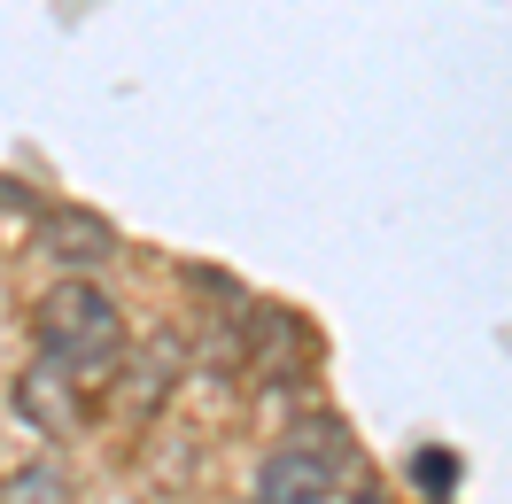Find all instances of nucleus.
<instances>
[{"instance_id": "obj_1", "label": "nucleus", "mask_w": 512, "mask_h": 504, "mask_svg": "<svg viewBox=\"0 0 512 504\" xmlns=\"http://www.w3.org/2000/svg\"><path fill=\"white\" fill-rule=\"evenodd\" d=\"M32 342L47 357H63L70 373L109 380V365L125 357V311H117L109 287H94V272H63L32 303Z\"/></svg>"}, {"instance_id": "obj_2", "label": "nucleus", "mask_w": 512, "mask_h": 504, "mask_svg": "<svg viewBox=\"0 0 512 504\" xmlns=\"http://www.w3.org/2000/svg\"><path fill=\"white\" fill-rule=\"evenodd\" d=\"M342 466H350V435L334 419H295L280 450H264L256 466V504H326L342 489Z\"/></svg>"}, {"instance_id": "obj_3", "label": "nucleus", "mask_w": 512, "mask_h": 504, "mask_svg": "<svg viewBox=\"0 0 512 504\" xmlns=\"http://www.w3.org/2000/svg\"><path fill=\"white\" fill-rule=\"evenodd\" d=\"M8 411H16L39 442H78V435H86V419H94V380L70 373L63 357L39 349L32 365L16 373V388H8Z\"/></svg>"}, {"instance_id": "obj_4", "label": "nucleus", "mask_w": 512, "mask_h": 504, "mask_svg": "<svg viewBox=\"0 0 512 504\" xmlns=\"http://www.w3.org/2000/svg\"><path fill=\"white\" fill-rule=\"evenodd\" d=\"M32 225H39V249L55 256L63 272H101L109 256L125 249V241H117V225L101 218V210H39Z\"/></svg>"}, {"instance_id": "obj_5", "label": "nucleus", "mask_w": 512, "mask_h": 504, "mask_svg": "<svg viewBox=\"0 0 512 504\" xmlns=\"http://www.w3.org/2000/svg\"><path fill=\"white\" fill-rule=\"evenodd\" d=\"M0 504H78V481L55 458H32V466L0 473Z\"/></svg>"}, {"instance_id": "obj_6", "label": "nucleus", "mask_w": 512, "mask_h": 504, "mask_svg": "<svg viewBox=\"0 0 512 504\" xmlns=\"http://www.w3.org/2000/svg\"><path fill=\"white\" fill-rule=\"evenodd\" d=\"M412 481L427 489V504H443L450 489H458V458H450V450H419V458H412Z\"/></svg>"}, {"instance_id": "obj_7", "label": "nucleus", "mask_w": 512, "mask_h": 504, "mask_svg": "<svg viewBox=\"0 0 512 504\" xmlns=\"http://www.w3.org/2000/svg\"><path fill=\"white\" fill-rule=\"evenodd\" d=\"M0 218H39V194L24 179H0Z\"/></svg>"}, {"instance_id": "obj_8", "label": "nucleus", "mask_w": 512, "mask_h": 504, "mask_svg": "<svg viewBox=\"0 0 512 504\" xmlns=\"http://www.w3.org/2000/svg\"><path fill=\"white\" fill-rule=\"evenodd\" d=\"M342 504H388V497H381V489H357V497H342Z\"/></svg>"}]
</instances>
